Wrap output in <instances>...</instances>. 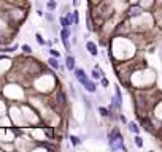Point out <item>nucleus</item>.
I'll return each mask as SVG.
<instances>
[{
    "label": "nucleus",
    "instance_id": "obj_1",
    "mask_svg": "<svg viewBox=\"0 0 162 152\" xmlns=\"http://www.w3.org/2000/svg\"><path fill=\"white\" fill-rule=\"evenodd\" d=\"M108 146H110L111 151H118V149H122V151H127V147L124 146V138H122V133L118 129H113L108 133Z\"/></svg>",
    "mask_w": 162,
    "mask_h": 152
},
{
    "label": "nucleus",
    "instance_id": "obj_2",
    "mask_svg": "<svg viewBox=\"0 0 162 152\" xmlns=\"http://www.w3.org/2000/svg\"><path fill=\"white\" fill-rule=\"evenodd\" d=\"M143 13H145L143 7H140V5H132L127 10V17H140Z\"/></svg>",
    "mask_w": 162,
    "mask_h": 152
},
{
    "label": "nucleus",
    "instance_id": "obj_3",
    "mask_svg": "<svg viewBox=\"0 0 162 152\" xmlns=\"http://www.w3.org/2000/svg\"><path fill=\"white\" fill-rule=\"evenodd\" d=\"M75 78H76V81H78L81 86H84L87 81H89L86 71H84L83 68H75Z\"/></svg>",
    "mask_w": 162,
    "mask_h": 152
},
{
    "label": "nucleus",
    "instance_id": "obj_4",
    "mask_svg": "<svg viewBox=\"0 0 162 152\" xmlns=\"http://www.w3.org/2000/svg\"><path fill=\"white\" fill-rule=\"evenodd\" d=\"M60 38H62L64 48H65L67 51H70V41H69V38H70V30H69V29H62V30H60Z\"/></svg>",
    "mask_w": 162,
    "mask_h": 152
},
{
    "label": "nucleus",
    "instance_id": "obj_5",
    "mask_svg": "<svg viewBox=\"0 0 162 152\" xmlns=\"http://www.w3.org/2000/svg\"><path fill=\"white\" fill-rule=\"evenodd\" d=\"M65 68L69 71H75V57L73 56H67L65 57Z\"/></svg>",
    "mask_w": 162,
    "mask_h": 152
},
{
    "label": "nucleus",
    "instance_id": "obj_6",
    "mask_svg": "<svg viewBox=\"0 0 162 152\" xmlns=\"http://www.w3.org/2000/svg\"><path fill=\"white\" fill-rule=\"evenodd\" d=\"M86 49L89 51V54L94 56V57L99 54V51H97V46H95V43H94V41H87V43H86Z\"/></svg>",
    "mask_w": 162,
    "mask_h": 152
},
{
    "label": "nucleus",
    "instance_id": "obj_7",
    "mask_svg": "<svg viewBox=\"0 0 162 152\" xmlns=\"http://www.w3.org/2000/svg\"><path fill=\"white\" fill-rule=\"evenodd\" d=\"M83 87L86 89L87 92H91V94H95V92H97V84H95L94 81H91V79H89V81H87L86 84L83 86Z\"/></svg>",
    "mask_w": 162,
    "mask_h": 152
},
{
    "label": "nucleus",
    "instance_id": "obj_8",
    "mask_svg": "<svg viewBox=\"0 0 162 152\" xmlns=\"http://www.w3.org/2000/svg\"><path fill=\"white\" fill-rule=\"evenodd\" d=\"M127 129L130 130L134 135H138V133H140V127H138L137 122H127Z\"/></svg>",
    "mask_w": 162,
    "mask_h": 152
},
{
    "label": "nucleus",
    "instance_id": "obj_9",
    "mask_svg": "<svg viewBox=\"0 0 162 152\" xmlns=\"http://www.w3.org/2000/svg\"><path fill=\"white\" fill-rule=\"evenodd\" d=\"M48 64L51 65L54 70H59V68H60V65H59V59H57V57H52V56H51V57L48 59Z\"/></svg>",
    "mask_w": 162,
    "mask_h": 152
},
{
    "label": "nucleus",
    "instance_id": "obj_10",
    "mask_svg": "<svg viewBox=\"0 0 162 152\" xmlns=\"http://www.w3.org/2000/svg\"><path fill=\"white\" fill-rule=\"evenodd\" d=\"M59 22H60V25H62V29H70V21H69V17L67 16H60L59 17Z\"/></svg>",
    "mask_w": 162,
    "mask_h": 152
},
{
    "label": "nucleus",
    "instance_id": "obj_11",
    "mask_svg": "<svg viewBox=\"0 0 162 152\" xmlns=\"http://www.w3.org/2000/svg\"><path fill=\"white\" fill-rule=\"evenodd\" d=\"M91 74H92V79H100L102 76H104V73L100 71V68H99V67H95V68H94V70H92V73H91Z\"/></svg>",
    "mask_w": 162,
    "mask_h": 152
},
{
    "label": "nucleus",
    "instance_id": "obj_12",
    "mask_svg": "<svg viewBox=\"0 0 162 152\" xmlns=\"http://www.w3.org/2000/svg\"><path fill=\"white\" fill-rule=\"evenodd\" d=\"M69 139L72 141V144H73V146H78L79 143L83 141L81 138H78V136H75V135H70V136H69Z\"/></svg>",
    "mask_w": 162,
    "mask_h": 152
},
{
    "label": "nucleus",
    "instance_id": "obj_13",
    "mask_svg": "<svg viewBox=\"0 0 162 152\" xmlns=\"http://www.w3.org/2000/svg\"><path fill=\"white\" fill-rule=\"evenodd\" d=\"M134 141H135V146H137V147H143V138H141L140 135H135V138H134Z\"/></svg>",
    "mask_w": 162,
    "mask_h": 152
},
{
    "label": "nucleus",
    "instance_id": "obj_14",
    "mask_svg": "<svg viewBox=\"0 0 162 152\" xmlns=\"http://www.w3.org/2000/svg\"><path fill=\"white\" fill-rule=\"evenodd\" d=\"M46 8H48L49 11L56 10V8H57V2H56V0H49L48 3H46Z\"/></svg>",
    "mask_w": 162,
    "mask_h": 152
},
{
    "label": "nucleus",
    "instance_id": "obj_15",
    "mask_svg": "<svg viewBox=\"0 0 162 152\" xmlns=\"http://www.w3.org/2000/svg\"><path fill=\"white\" fill-rule=\"evenodd\" d=\"M99 112H100L102 116H104V117H108V116H111V111H110V109H107V108H102V106L99 108Z\"/></svg>",
    "mask_w": 162,
    "mask_h": 152
},
{
    "label": "nucleus",
    "instance_id": "obj_16",
    "mask_svg": "<svg viewBox=\"0 0 162 152\" xmlns=\"http://www.w3.org/2000/svg\"><path fill=\"white\" fill-rule=\"evenodd\" d=\"M35 38H37V43L40 44V46H45V44H46L45 38H43V37H42V35H40V33H35Z\"/></svg>",
    "mask_w": 162,
    "mask_h": 152
},
{
    "label": "nucleus",
    "instance_id": "obj_17",
    "mask_svg": "<svg viewBox=\"0 0 162 152\" xmlns=\"http://www.w3.org/2000/svg\"><path fill=\"white\" fill-rule=\"evenodd\" d=\"M49 54H51L52 56V57H60V52H59V51L57 49H49Z\"/></svg>",
    "mask_w": 162,
    "mask_h": 152
},
{
    "label": "nucleus",
    "instance_id": "obj_18",
    "mask_svg": "<svg viewBox=\"0 0 162 152\" xmlns=\"http://www.w3.org/2000/svg\"><path fill=\"white\" fill-rule=\"evenodd\" d=\"M22 51H24V52H27V54H30V52H32V48L29 46V44H22Z\"/></svg>",
    "mask_w": 162,
    "mask_h": 152
},
{
    "label": "nucleus",
    "instance_id": "obj_19",
    "mask_svg": "<svg viewBox=\"0 0 162 152\" xmlns=\"http://www.w3.org/2000/svg\"><path fill=\"white\" fill-rule=\"evenodd\" d=\"M73 17H75V25H78V24H79V14H78V11H73Z\"/></svg>",
    "mask_w": 162,
    "mask_h": 152
},
{
    "label": "nucleus",
    "instance_id": "obj_20",
    "mask_svg": "<svg viewBox=\"0 0 162 152\" xmlns=\"http://www.w3.org/2000/svg\"><path fill=\"white\" fill-rule=\"evenodd\" d=\"M45 17L49 21V22H52V21H54V14H52V13H45Z\"/></svg>",
    "mask_w": 162,
    "mask_h": 152
},
{
    "label": "nucleus",
    "instance_id": "obj_21",
    "mask_svg": "<svg viewBox=\"0 0 162 152\" xmlns=\"http://www.w3.org/2000/svg\"><path fill=\"white\" fill-rule=\"evenodd\" d=\"M108 84H110V82H108V79L102 76V86H104V87H108Z\"/></svg>",
    "mask_w": 162,
    "mask_h": 152
}]
</instances>
